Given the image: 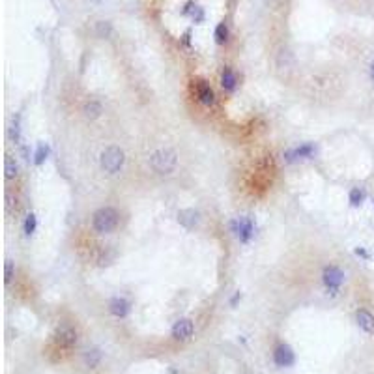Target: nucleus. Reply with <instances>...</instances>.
Here are the masks:
<instances>
[{
    "label": "nucleus",
    "mask_w": 374,
    "mask_h": 374,
    "mask_svg": "<svg viewBox=\"0 0 374 374\" xmlns=\"http://www.w3.org/2000/svg\"><path fill=\"white\" fill-rule=\"evenodd\" d=\"M195 327H193V322L189 320V318H181L178 320L174 327H172V337L176 338V340H187V338H191L193 335Z\"/></svg>",
    "instance_id": "7"
},
{
    "label": "nucleus",
    "mask_w": 374,
    "mask_h": 374,
    "mask_svg": "<svg viewBox=\"0 0 374 374\" xmlns=\"http://www.w3.org/2000/svg\"><path fill=\"white\" fill-rule=\"evenodd\" d=\"M13 279V264L12 260H6V283H10Z\"/></svg>",
    "instance_id": "23"
},
{
    "label": "nucleus",
    "mask_w": 374,
    "mask_h": 374,
    "mask_svg": "<svg viewBox=\"0 0 374 374\" xmlns=\"http://www.w3.org/2000/svg\"><path fill=\"white\" fill-rule=\"evenodd\" d=\"M47 156H49V148L45 144H39L37 146V150H36V156H34L36 157V159H34V163H36V165H41V163L47 159Z\"/></svg>",
    "instance_id": "20"
},
{
    "label": "nucleus",
    "mask_w": 374,
    "mask_h": 374,
    "mask_svg": "<svg viewBox=\"0 0 374 374\" xmlns=\"http://www.w3.org/2000/svg\"><path fill=\"white\" fill-rule=\"evenodd\" d=\"M229 39V28H227V24L221 23L217 24V28H215V41L217 43H225Z\"/></svg>",
    "instance_id": "19"
},
{
    "label": "nucleus",
    "mask_w": 374,
    "mask_h": 374,
    "mask_svg": "<svg viewBox=\"0 0 374 374\" xmlns=\"http://www.w3.org/2000/svg\"><path fill=\"white\" fill-rule=\"evenodd\" d=\"M371 79L374 81V62H373V66H371Z\"/></svg>",
    "instance_id": "25"
},
{
    "label": "nucleus",
    "mask_w": 374,
    "mask_h": 374,
    "mask_svg": "<svg viewBox=\"0 0 374 374\" xmlns=\"http://www.w3.org/2000/svg\"><path fill=\"white\" fill-rule=\"evenodd\" d=\"M99 359H101V352L97 350V348H92V350L86 352L85 361H86L88 367H96L97 363H99Z\"/></svg>",
    "instance_id": "17"
},
{
    "label": "nucleus",
    "mask_w": 374,
    "mask_h": 374,
    "mask_svg": "<svg viewBox=\"0 0 374 374\" xmlns=\"http://www.w3.org/2000/svg\"><path fill=\"white\" fill-rule=\"evenodd\" d=\"M176 152L170 150V148H165V150H157L152 154L150 157V165L152 169L159 172V174H170L172 170L176 169Z\"/></svg>",
    "instance_id": "1"
},
{
    "label": "nucleus",
    "mask_w": 374,
    "mask_h": 374,
    "mask_svg": "<svg viewBox=\"0 0 374 374\" xmlns=\"http://www.w3.org/2000/svg\"><path fill=\"white\" fill-rule=\"evenodd\" d=\"M101 114V105L97 103V101H88L85 105V116L86 118H90V120H94Z\"/></svg>",
    "instance_id": "15"
},
{
    "label": "nucleus",
    "mask_w": 374,
    "mask_h": 374,
    "mask_svg": "<svg viewBox=\"0 0 374 374\" xmlns=\"http://www.w3.org/2000/svg\"><path fill=\"white\" fill-rule=\"evenodd\" d=\"M314 152H316L314 144L307 142V144H302L300 148L288 150V152L285 154V157H286V161H288V163H292V161H296V159H305V157H311Z\"/></svg>",
    "instance_id": "9"
},
{
    "label": "nucleus",
    "mask_w": 374,
    "mask_h": 374,
    "mask_svg": "<svg viewBox=\"0 0 374 374\" xmlns=\"http://www.w3.org/2000/svg\"><path fill=\"white\" fill-rule=\"evenodd\" d=\"M12 137L13 141H19V116H15V120H13V127H12Z\"/></svg>",
    "instance_id": "22"
},
{
    "label": "nucleus",
    "mask_w": 374,
    "mask_h": 374,
    "mask_svg": "<svg viewBox=\"0 0 374 374\" xmlns=\"http://www.w3.org/2000/svg\"><path fill=\"white\" fill-rule=\"evenodd\" d=\"M92 225H94V230L99 232V234H107V232H112L118 225V214L116 210L112 208H101L94 214V219H92Z\"/></svg>",
    "instance_id": "2"
},
{
    "label": "nucleus",
    "mask_w": 374,
    "mask_h": 374,
    "mask_svg": "<svg viewBox=\"0 0 374 374\" xmlns=\"http://www.w3.org/2000/svg\"><path fill=\"white\" fill-rule=\"evenodd\" d=\"M273 359H275L279 367H292L294 361H296V356H294V352H292L288 344H281L273 354Z\"/></svg>",
    "instance_id": "8"
},
{
    "label": "nucleus",
    "mask_w": 374,
    "mask_h": 374,
    "mask_svg": "<svg viewBox=\"0 0 374 374\" xmlns=\"http://www.w3.org/2000/svg\"><path fill=\"white\" fill-rule=\"evenodd\" d=\"M110 313L114 316H118V318H124L125 314L129 313V303L125 302L124 298H114L110 302Z\"/></svg>",
    "instance_id": "13"
},
{
    "label": "nucleus",
    "mask_w": 374,
    "mask_h": 374,
    "mask_svg": "<svg viewBox=\"0 0 374 374\" xmlns=\"http://www.w3.org/2000/svg\"><path fill=\"white\" fill-rule=\"evenodd\" d=\"M196 97H198V101L202 105H214V101H215V94H214L212 86L204 83V81L196 83Z\"/></svg>",
    "instance_id": "10"
},
{
    "label": "nucleus",
    "mask_w": 374,
    "mask_h": 374,
    "mask_svg": "<svg viewBox=\"0 0 374 374\" xmlns=\"http://www.w3.org/2000/svg\"><path fill=\"white\" fill-rule=\"evenodd\" d=\"M365 200V191L361 187H354L350 191V204L352 206H359Z\"/></svg>",
    "instance_id": "18"
},
{
    "label": "nucleus",
    "mask_w": 374,
    "mask_h": 374,
    "mask_svg": "<svg viewBox=\"0 0 374 374\" xmlns=\"http://www.w3.org/2000/svg\"><path fill=\"white\" fill-rule=\"evenodd\" d=\"M178 221H180L185 229H193L195 225L198 223V212H195V210H183V212L178 214Z\"/></svg>",
    "instance_id": "12"
},
{
    "label": "nucleus",
    "mask_w": 374,
    "mask_h": 374,
    "mask_svg": "<svg viewBox=\"0 0 374 374\" xmlns=\"http://www.w3.org/2000/svg\"><path fill=\"white\" fill-rule=\"evenodd\" d=\"M34 230H36V215L30 214V215H26V221H24V232L30 236V234H34Z\"/></svg>",
    "instance_id": "21"
},
{
    "label": "nucleus",
    "mask_w": 374,
    "mask_h": 374,
    "mask_svg": "<svg viewBox=\"0 0 374 374\" xmlns=\"http://www.w3.org/2000/svg\"><path fill=\"white\" fill-rule=\"evenodd\" d=\"M4 170H6V178L13 180L17 176V163L13 161V157H6V163H4Z\"/></svg>",
    "instance_id": "16"
},
{
    "label": "nucleus",
    "mask_w": 374,
    "mask_h": 374,
    "mask_svg": "<svg viewBox=\"0 0 374 374\" xmlns=\"http://www.w3.org/2000/svg\"><path fill=\"white\" fill-rule=\"evenodd\" d=\"M75 342H77V331H75L71 326L62 324V326L56 327V331H54V344H56V346H60V348H71Z\"/></svg>",
    "instance_id": "4"
},
{
    "label": "nucleus",
    "mask_w": 374,
    "mask_h": 374,
    "mask_svg": "<svg viewBox=\"0 0 374 374\" xmlns=\"http://www.w3.org/2000/svg\"><path fill=\"white\" fill-rule=\"evenodd\" d=\"M124 152H122L120 148H116V146H110L107 148L103 154H101V167L105 172H109V174H114V172H118L122 169V165H124Z\"/></svg>",
    "instance_id": "3"
},
{
    "label": "nucleus",
    "mask_w": 374,
    "mask_h": 374,
    "mask_svg": "<svg viewBox=\"0 0 374 374\" xmlns=\"http://www.w3.org/2000/svg\"><path fill=\"white\" fill-rule=\"evenodd\" d=\"M322 279H324V285H326L327 290H331L333 294L338 290V286L344 283V273L338 269L337 266H327L322 273Z\"/></svg>",
    "instance_id": "5"
},
{
    "label": "nucleus",
    "mask_w": 374,
    "mask_h": 374,
    "mask_svg": "<svg viewBox=\"0 0 374 374\" xmlns=\"http://www.w3.org/2000/svg\"><path fill=\"white\" fill-rule=\"evenodd\" d=\"M238 85V81H236V75L234 71L230 70V68H225L223 70V75H221V86L227 90V92H232L234 88Z\"/></svg>",
    "instance_id": "14"
},
{
    "label": "nucleus",
    "mask_w": 374,
    "mask_h": 374,
    "mask_svg": "<svg viewBox=\"0 0 374 374\" xmlns=\"http://www.w3.org/2000/svg\"><path fill=\"white\" fill-rule=\"evenodd\" d=\"M232 230L234 234L240 238V242L247 243L254 234V227H253V221L247 217H240L236 221H232Z\"/></svg>",
    "instance_id": "6"
},
{
    "label": "nucleus",
    "mask_w": 374,
    "mask_h": 374,
    "mask_svg": "<svg viewBox=\"0 0 374 374\" xmlns=\"http://www.w3.org/2000/svg\"><path fill=\"white\" fill-rule=\"evenodd\" d=\"M356 320H357V326L361 327L363 331H367V333L374 331V316L367 309H359L356 313Z\"/></svg>",
    "instance_id": "11"
},
{
    "label": "nucleus",
    "mask_w": 374,
    "mask_h": 374,
    "mask_svg": "<svg viewBox=\"0 0 374 374\" xmlns=\"http://www.w3.org/2000/svg\"><path fill=\"white\" fill-rule=\"evenodd\" d=\"M356 254H359V256H363V258H369V253H367L365 249H356Z\"/></svg>",
    "instance_id": "24"
}]
</instances>
